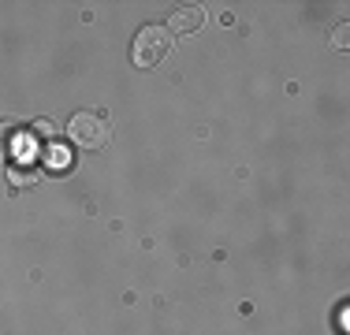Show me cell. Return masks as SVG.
Listing matches in <instances>:
<instances>
[{
    "instance_id": "obj_1",
    "label": "cell",
    "mask_w": 350,
    "mask_h": 335,
    "mask_svg": "<svg viewBox=\"0 0 350 335\" xmlns=\"http://www.w3.org/2000/svg\"><path fill=\"white\" fill-rule=\"evenodd\" d=\"M168 49H172V34L168 27H142L138 30V38H135V45H131V60H135V67H157L168 56Z\"/></svg>"
},
{
    "instance_id": "obj_2",
    "label": "cell",
    "mask_w": 350,
    "mask_h": 335,
    "mask_svg": "<svg viewBox=\"0 0 350 335\" xmlns=\"http://www.w3.org/2000/svg\"><path fill=\"white\" fill-rule=\"evenodd\" d=\"M68 134L82 149H97L108 142V120L101 112H75L71 123H68Z\"/></svg>"
},
{
    "instance_id": "obj_3",
    "label": "cell",
    "mask_w": 350,
    "mask_h": 335,
    "mask_svg": "<svg viewBox=\"0 0 350 335\" xmlns=\"http://www.w3.org/2000/svg\"><path fill=\"white\" fill-rule=\"evenodd\" d=\"M202 23H205L202 4H183V8H175V12H172L168 34H194L198 27H202Z\"/></svg>"
},
{
    "instance_id": "obj_4",
    "label": "cell",
    "mask_w": 350,
    "mask_h": 335,
    "mask_svg": "<svg viewBox=\"0 0 350 335\" xmlns=\"http://www.w3.org/2000/svg\"><path fill=\"white\" fill-rule=\"evenodd\" d=\"M45 168L49 172H68L71 168V149L64 142H49L45 146Z\"/></svg>"
},
{
    "instance_id": "obj_5",
    "label": "cell",
    "mask_w": 350,
    "mask_h": 335,
    "mask_svg": "<svg viewBox=\"0 0 350 335\" xmlns=\"http://www.w3.org/2000/svg\"><path fill=\"white\" fill-rule=\"evenodd\" d=\"M8 179H12L15 187H34V183H38V172H34L27 161H15L12 168H8Z\"/></svg>"
},
{
    "instance_id": "obj_6",
    "label": "cell",
    "mask_w": 350,
    "mask_h": 335,
    "mask_svg": "<svg viewBox=\"0 0 350 335\" xmlns=\"http://www.w3.org/2000/svg\"><path fill=\"white\" fill-rule=\"evenodd\" d=\"M30 138H41L49 146V142H56V127L49 120H34V123H30Z\"/></svg>"
},
{
    "instance_id": "obj_7",
    "label": "cell",
    "mask_w": 350,
    "mask_h": 335,
    "mask_svg": "<svg viewBox=\"0 0 350 335\" xmlns=\"http://www.w3.org/2000/svg\"><path fill=\"white\" fill-rule=\"evenodd\" d=\"M347 34H350V27H347V23H339V27H336V38H332V45H336V49H347V45H350Z\"/></svg>"
}]
</instances>
